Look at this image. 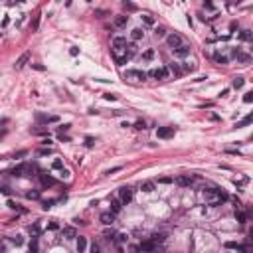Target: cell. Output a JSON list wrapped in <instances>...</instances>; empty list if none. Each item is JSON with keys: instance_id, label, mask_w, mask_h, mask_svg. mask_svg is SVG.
I'll return each instance as SVG.
<instances>
[{"instance_id": "cell-42", "label": "cell", "mask_w": 253, "mask_h": 253, "mask_svg": "<svg viewBox=\"0 0 253 253\" xmlns=\"http://www.w3.org/2000/svg\"><path fill=\"white\" fill-rule=\"evenodd\" d=\"M134 129L142 131V129H147V123H144V121H137V123H134Z\"/></svg>"}, {"instance_id": "cell-48", "label": "cell", "mask_w": 253, "mask_h": 253, "mask_svg": "<svg viewBox=\"0 0 253 253\" xmlns=\"http://www.w3.org/2000/svg\"><path fill=\"white\" fill-rule=\"evenodd\" d=\"M69 127H71V125H61V127H57V131H60V134H63V133L69 131Z\"/></svg>"}, {"instance_id": "cell-57", "label": "cell", "mask_w": 253, "mask_h": 253, "mask_svg": "<svg viewBox=\"0 0 253 253\" xmlns=\"http://www.w3.org/2000/svg\"><path fill=\"white\" fill-rule=\"evenodd\" d=\"M117 237H119L121 243H125V241H127V235H123V233H121V235H117Z\"/></svg>"}, {"instance_id": "cell-14", "label": "cell", "mask_w": 253, "mask_h": 253, "mask_svg": "<svg viewBox=\"0 0 253 253\" xmlns=\"http://www.w3.org/2000/svg\"><path fill=\"white\" fill-rule=\"evenodd\" d=\"M40 182H42V184H44V186H47V188L56 184V180H53V178H52L50 174H46V172H40Z\"/></svg>"}, {"instance_id": "cell-32", "label": "cell", "mask_w": 253, "mask_h": 253, "mask_svg": "<svg viewBox=\"0 0 253 253\" xmlns=\"http://www.w3.org/2000/svg\"><path fill=\"white\" fill-rule=\"evenodd\" d=\"M152 57H154V50H144L142 52V60L144 61H150Z\"/></svg>"}, {"instance_id": "cell-13", "label": "cell", "mask_w": 253, "mask_h": 253, "mask_svg": "<svg viewBox=\"0 0 253 253\" xmlns=\"http://www.w3.org/2000/svg\"><path fill=\"white\" fill-rule=\"evenodd\" d=\"M87 237H83V235H79L77 237V243H75V247H77V253H85V249H87Z\"/></svg>"}, {"instance_id": "cell-29", "label": "cell", "mask_w": 253, "mask_h": 253, "mask_svg": "<svg viewBox=\"0 0 253 253\" xmlns=\"http://www.w3.org/2000/svg\"><path fill=\"white\" fill-rule=\"evenodd\" d=\"M154 36L156 38H166V28L164 26H156V28H154Z\"/></svg>"}, {"instance_id": "cell-25", "label": "cell", "mask_w": 253, "mask_h": 253, "mask_svg": "<svg viewBox=\"0 0 253 253\" xmlns=\"http://www.w3.org/2000/svg\"><path fill=\"white\" fill-rule=\"evenodd\" d=\"M141 190H142V192H152V190H154V182H150V180L141 182Z\"/></svg>"}, {"instance_id": "cell-33", "label": "cell", "mask_w": 253, "mask_h": 253, "mask_svg": "<svg viewBox=\"0 0 253 253\" xmlns=\"http://www.w3.org/2000/svg\"><path fill=\"white\" fill-rule=\"evenodd\" d=\"M26 198H28V200H40V192L38 190H30L28 194H26Z\"/></svg>"}, {"instance_id": "cell-17", "label": "cell", "mask_w": 253, "mask_h": 253, "mask_svg": "<svg viewBox=\"0 0 253 253\" xmlns=\"http://www.w3.org/2000/svg\"><path fill=\"white\" fill-rule=\"evenodd\" d=\"M36 119L40 121V123H46V125H47V123H57V117L56 115H40V113H38Z\"/></svg>"}, {"instance_id": "cell-12", "label": "cell", "mask_w": 253, "mask_h": 253, "mask_svg": "<svg viewBox=\"0 0 253 253\" xmlns=\"http://www.w3.org/2000/svg\"><path fill=\"white\" fill-rule=\"evenodd\" d=\"M176 182V184H178V186H192V182H194V176H178V178H176L174 180Z\"/></svg>"}, {"instance_id": "cell-59", "label": "cell", "mask_w": 253, "mask_h": 253, "mask_svg": "<svg viewBox=\"0 0 253 253\" xmlns=\"http://www.w3.org/2000/svg\"><path fill=\"white\" fill-rule=\"evenodd\" d=\"M204 8H208V10H212V8H214V4H210V2H204Z\"/></svg>"}, {"instance_id": "cell-5", "label": "cell", "mask_w": 253, "mask_h": 253, "mask_svg": "<svg viewBox=\"0 0 253 253\" xmlns=\"http://www.w3.org/2000/svg\"><path fill=\"white\" fill-rule=\"evenodd\" d=\"M133 194H134V190H133L131 186H123V188H119V202L123 204V206H127V204L133 200Z\"/></svg>"}, {"instance_id": "cell-51", "label": "cell", "mask_w": 253, "mask_h": 253, "mask_svg": "<svg viewBox=\"0 0 253 253\" xmlns=\"http://www.w3.org/2000/svg\"><path fill=\"white\" fill-rule=\"evenodd\" d=\"M119 170H123V166H115V168H111V170H107L105 174H115V172H119Z\"/></svg>"}, {"instance_id": "cell-49", "label": "cell", "mask_w": 253, "mask_h": 253, "mask_svg": "<svg viewBox=\"0 0 253 253\" xmlns=\"http://www.w3.org/2000/svg\"><path fill=\"white\" fill-rule=\"evenodd\" d=\"M85 144H87V147H93V144H95V138H93V137H85Z\"/></svg>"}, {"instance_id": "cell-19", "label": "cell", "mask_w": 253, "mask_h": 253, "mask_svg": "<svg viewBox=\"0 0 253 253\" xmlns=\"http://www.w3.org/2000/svg\"><path fill=\"white\" fill-rule=\"evenodd\" d=\"M28 60H30V53H22V56L18 57V60H16V63H14V67L16 69H22L26 63H28Z\"/></svg>"}, {"instance_id": "cell-16", "label": "cell", "mask_w": 253, "mask_h": 253, "mask_svg": "<svg viewBox=\"0 0 253 253\" xmlns=\"http://www.w3.org/2000/svg\"><path fill=\"white\" fill-rule=\"evenodd\" d=\"M137 251H156V243H152L150 239H147V241L141 243V247H138Z\"/></svg>"}, {"instance_id": "cell-24", "label": "cell", "mask_w": 253, "mask_h": 253, "mask_svg": "<svg viewBox=\"0 0 253 253\" xmlns=\"http://www.w3.org/2000/svg\"><path fill=\"white\" fill-rule=\"evenodd\" d=\"M243 83H245V79L241 77V75H237V77H233V81H231V87H233V89H241V87H243Z\"/></svg>"}, {"instance_id": "cell-6", "label": "cell", "mask_w": 253, "mask_h": 253, "mask_svg": "<svg viewBox=\"0 0 253 253\" xmlns=\"http://www.w3.org/2000/svg\"><path fill=\"white\" fill-rule=\"evenodd\" d=\"M231 57L237 60V63H243V66L251 63V56H249V53H245V52H241L239 47H233V50H231Z\"/></svg>"}, {"instance_id": "cell-18", "label": "cell", "mask_w": 253, "mask_h": 253, "mask_svg": "<svg viewBox=\"0 0 253 253\" xmlns=\"http://www.w3.org/2000/svg\"><path fill=\"white\" fill-rule=\"evenodd\" d=\"M142 38H144V30L142 28H134L131 32V42H134V44H137L138 40H142Z\"/></svg>"}, {"instance_id": "cell-31", "label": "cell", "mask_w": 253, "mask_h": 253, "mask_svg": "<svg viewBox=\"0 0 253 253\" xmlns=\"http://www.w3.org/2000/svg\"><path fill=\"white\" fill-rule=\"evenodd\" d=\"M63 235H66V239H73V237H77V235H75V229H73V228H66V229H63Z\"/></svg>"}, {"instance_id": "cell-38", "label": "cell", "mask_w": 253, "mask_h": 253, "mask_svg": "<svg viewBox=\"0 0 253 253\" xmlns=\"http://www.w3.org/2000/svg\"><path fill=\"white\" fill-rule=\"evenodd\" d=\"M174 178H170V176H162V178H158V184H172Z\"/></svg>"}, {"instance_id": "cell-56", "label": "cell", "mask_w": 253, "mask_h": 253, "mask_svg": "<svg viewBox=\"0 0 253 253\" xmlns=\"http://www.w3.org/2000/svg\"><path fill=\"white\" fill-rule=\"evenodd\" d=\"M32 67L38 69V71H44V66H38V63H32Z\"/></svg>"}, {"instance_id": "cell-46", "label": "cell", "mask_w": 253, "mask_h": 253, "mask_svg": "<svg viewBox=\"0 0 253 253\" xmlns=\"http://www.w3.org/2000/svg\"><path fill=\"white\" fill-rule=\"evenodd\" d=\"M38 24H40V16H34V22H32V30H38Z\"/></svg>"}, {"instance_id": "cell-10", "label": "cell", "mask_w": 253, "mask_h": 253, "mask_svg": "<svg viewBox=\"0 0 253 253\" xmlns=\"http://www.w3.org/2000/svg\"><path fill=\"white\" fill-rule=\"evenodd\" d=\"M137 52H138V47L134 42H127V47H125V57L127 60H131V57L137 56Z\"/></svg>"}, {"instance_id": "cell-35", "label": "cell", "mask_w": 253, "mask_h": 253, "mask_svg": "<svg viewBox=\"0 0 253 253\" xmlns=\"http://www.w3.org/2000/svg\"><path fill=\"white\" fill-rule=\"evenodd\" d=\"M150 241H152V243H162V241H164V235H162V233H154L152 237H150Z\"/></svg>"}, {"instance_id": "cell-41", "label": "cell", "mask_w": 253, "mask_h": 253, "mask_svg": "<svg viewBox=\"0 0 253 253\" xmlns=\"http://www.w3.org/2000/svg\"><path fill=\"white\" fill-rule=\"evenodd\" d=\"M115 61H117V66H125V63L129 61L125 56H121V57H115Z\"/></svg>"}, {"instance_id": "cell-55", "label": "cell", "mask_w": 253, "mask_h": 253, "mask_svg": "<svg viewBox=\"0 0 253 253\" xmlns=\"http://www.w3.org/2000/svg\"><path fill=\"white\" fill-rule=\"evenodd\" d=\"M60 176H61V178H67V176H69V170H67V168H61V170H60Z\"/></svg>"}, {"instance_id": "cell-39", "label": "cell", "mask_w": 253, "mask_h": 253, "mask_svg": "<svg viewBox=\"0 0 253 253\" xmlns=\"http://www.w3.org/2000/svg\"><path fill=\"white\" fill-rule=\"evenodd\" d=\"M56 202H57V200H44V202H42V206H44V210H50Z\"/></svg>"}, {"instance_id": "cell-21", "label": "cell", "mask_w": 253, "mask_h": 253, "mask_svg": "<svg viewBox=\"0 0 253 253\" xmlns=\"http://www.w3.org/2000/svg\"><path fill=\"white\" fill-rule=\"evenodd\" d=\"M180 69H182V73H184V71H190V73L196 71V61H192V60H190V61H184Z\"/></svg>"}, {"instance_id": "cell-23", "label": "cell", "mask_w": 253, "mask_h": 253, "mask_svg": "<svg viewBox=\"0 0 253 253\" xmlns=\"http://www.w3.org/2000/svg\"><path fill=\"white\" fill-rule=\"evenodd\" d=\"M127 22H129V16H117L115 18V26L117 28H125Z\"/></svg>"}, {"instance_id": "cell-20", "label": "cell", "mask_w": 253, "mask_h": 253, "mask_svg": "<svg viewBox=\"0 0 253 253\" xmlns=\"http://www.w3.org/2000/svg\"><path fill=\"white\" fill-rule=\"evenodd\" d=\"M113 222H115V214H111V212H105V214H101V224H105V225H111Z\"/></svg>"}, {"instance_id": "cell-52", "label": "cell", "mask_w": 253, "mask_h": 253, "mask_svg": "<svg viewBox=\"0 0 253 253\" xmlns=\"http://www.w3.org/2000/svg\"><path fill=\"white\" fill-rule=\"evenodd\" d=\"M30 133H32V134H44V133H46V129H32Z\"/></svg>"}, {"instance_id": "cell-26", "label": "cell", "mask_w": 253, "mask_h": 253, "mask_svg": "<svg viewBox=\"0 0 253 253\" xmlns=\"http://www.w3.org/2000/svg\"><path fill=\"white\" fill-rule=\"evenodd\" d=\"M141 20H142L147 26H154V22H156V20H154V16H150V14H142Z\"/></svg>"}, {"instance_id": "cell-53", "label": "cell", "mask_w": 253, "mask_h": 253, "mask_svg": "<svg viewBox=\"0 0 253 253\" xmlns=\"http://www.w3.org/2000/svg\"><path fill=\"white\" fill-rule=\"evenodd\" d=\"M57 228H60V224H57V222H50V224H47V229H57Z\"/></svg>"}, {"instance_id": "cell-43", "label": "cell", "mask_w": 253, "mask_h": 253, "mask_svg": "<svg viewBox=\"0 0 253 253\" xmlns=\"http://www.w3.org/2000/svg\"><path fill=\"white\" fill-rule=\"evenodd\" d=\"M52 152H53V150L50 147H47V148H40V156H47V154H52Z\"/></svg>"}, {"instance_id": "cell-28", "label": "cell", "mask_w": 253, "mask_h": 253, "mask_svg": "<svg viewBox=\"0 0 253 253\" xmlns=\"http://www.w3.org/2000/svg\"><path fill=\"white\" fill-rule=\"evenodd\" d=\"M235 219H237L239 224H245L247 222V214L241 212V210H235Z\"/></svg>"}, {"instance_id": "cell-45", "label": "cell", "mask_w": 253, "mask_h": 253, "mask_svg": "<svg viewBox=\"0 0 253 253\" xmlns=\"http://www.w3.org/2000/svg\"><path fill=\"white\" fill-rule=\"evenodd\" d=\"M105 237H107V239H113V237H117V233H115L113 229H107V231H105Z\"/></svg>"}, {"instance_id": "cell-54", "label": "cell", "mask_w": 253, "mask_h": 253, "mask_svg": "<svg viewBox=\"0 0 253 253\" xmlns=\"http://www.w3.org/2000/svg\"><path fill=\"white\" fill-rule=\"evenodd\" d=\"M123 6H125L127 10H137V6H134V4H131V2H123Z\"/></svg>"}, {"instance_id": "cell-58", "label": "cell", "mask_w": 253, "mask_h": 253, "mask_svg": "<svg viewBox=\"0 0 253 253\" xmlns=\"http://www.w3.org/2000/svg\"><path fill=\"white\" fill-rule=\"evenodd\" d=\"M69 53H71V56H77L79 50H77V47H71V50H69Z\"/></svg>"}, {"instance_id": "cell-7", "label": "cell", "mask_w": 253, "mask_h": 253, "mask_svg": "<svg viewBox=\"0 0 253 253\" xmlns=\"http://www.w3.org/2000/svg\"><path fill=\"white\" fill-rule=\"evenodd\" d=\"M30 164H18V166H14L12 170H10V174L12 176H18V178H24V176H30Z\"/></svg>"}, {"instance_id": "cell-44", "label": "cell", "mask_w": 253, "mask_h": 253, "mask_svg": "<svg viewBox=\"0 0 253 253\" xmlns=\"http://www.w3.org/2000/svg\"><path fill=\"white\" fill-rule=\"evenodd\" d=\"M251 101H253V93L249 91V93H245V95H243V103H251Z\"/></svg>"}, {"instance_id": "cell-60", "label": "cell", "mask_w": 253, "mask_h": 253, "mask_svg": "<svg viewBox=\"0 0 253 253\" xmlns=\"http://www.w3.org/2000/svg\"><path fill=\"white\" fill-rule=\"evenodd\" d=\"M4 251V245H0V253H2Z\"/></svg>"}, {"instance_id": "cell-36", "label": "cell", "mask_w": 253, "mask_h": 253, "mask_svg": "<svg viewBox=\"0 0 253 253\" xmlns=\"http://www.w3.org/2000/svg\"><path fill=\"white\" fill-rule=\"evenodd\" d=\"M30 233H32V237H34V235H40V225H38V224L30 225Z\"/></svg>"}, {"instance_id": "cell-30", "label": "cell", "mask_w": 253, "mask_h": 253, "mask_svg": "<svg viewBox=\"0 0 253 253\" xmlns=\"http://www.w3.org/2000/svg\"><path fill=\"white\" fill-rule=\"evenodd\" d=\"M52 168H53V170H61V168H63V160H61V158H53V160H52Z\"/></svg>"}, {"instance_id": "cell-11", "label": "cell", "mask_w": 253, "mask_h": 253, "mask_svg": "<svg viewBox=\"0 0 253 253\" xmlns=\"http://www.w3.org/2000/svg\"><path fill=\"white\" fill-rule=\"evenodd\" d=\"M214 61L219 63V66H228L229 63V56L228 53H222V52H216L214 53Z\"/></svg>"}, {"instance_id": "cell-9", "label": "cell", "mask_w": 253, "mask_h": 253, "mask_svg": "<svg viewBox=\"0 0 253 253\" xmlns=\"http://www.w3.org/2000/svg\"><path fill=\"white\" fill-rule=\"evenodd\" d=\"M174 133H176L174 127H160L156 131V137L158 138H170V137H174Z\"/></svg>"}, {"instance_id": "cell-22", "label": "cell", "mask_w": 253, "mask_h": 253, "mask_svg": "<svg viewBox=\"0 0 253 253\" xmlns=\"http://www.w3.org/2000/svg\"><path fill=\"white\" fill-rule=\"evenodd\" d=\"M40 251V241H38V235H34L30 241V253H38Z\"/></svg>"}, {"instance_id": "cell-3", "label": "cell", "mask_w": 253, "mask_h": 253, "mask_svg": "<svg viewBox=\"0 0 253 253\" xmlns=\"http://www.w3.org/2000/svg\"><path fill=\"white\" fill-rule=\"evenodd\" d=\"M184 44H186V40L178 34V32H170V34H166V46H168L170 50L180 47V46H184Z\"/></svg>"}, {"instance_id": "cell-40", "label": "cell", "mask_w": 253, "mask_h": 253, "mask_svg": "<svg viewBox=\"0 0 253 253\" xmlns=\"http://www.w3.org/2000/svg\"><path fill=\"white\" fill-rule=\"evenodd\" d=\"M89 253H101V247L97 245V243H91L89 245Z\"/></svg>"}, {"instance_id": "cell-27", "label": "cell", "mask_w": 253, "mask_h": 253, "mask_svg": "<svg viewBox=\"0 0 253 253\" xmlns=\"http://www.w3.org/2000/svg\"><path fill=\"white\" fill-rule=\"evenodd\" d=\"M121 206H123V204L119 200H111V214H119L121 212Z\"/></svg>"}, {"instance_id": "cell-47", "label": "cell", "mask_w": 253, "mask_h": 253, "mask_svg": "<svg viewBox=\"0 0 253 253\" xmlns=\"http://www.w3.org/2000/svg\"><path fill=\"white\" fill-rule=\"evenodd\" d=\"M249 123H251V117H245L243 121H239V123H237V127H245V125H249Z\"/></svg>"}, {"instance_id": "cell-1", "label": "cell", "mask_w": 253, "mask_h": 253, "mask_svg": "<svg viewBox=\"0 0 253 253\" xmlns=\"http://www.w3.org/2000/svg\"><path fill=\"white\" fill-rule=\"evenodd\" d=\"M147 79V71H141V69H127L125 71V81L129 83H141Z\"/></svg>"}, {"instance_id": "cell-8", "label": "cell", "mask_w": 253, "mask_h": 253, "mask_svg": "<svg viewBox=\"0 0 253 253\" xmlns=\"http://www.w3.org/2000/svg\"><path fill=\"white\" fill-rule=\"evenodd\" d=\"M172 53H174V57H180V60H184V57L190 56V46L184 44V46H180V47H174V50H172Z\"/></svg>"}, {"instance_id": "cell-2", "label": "cell", "mask_w": 253, "mask_h": 253, "mask_svg": "<svg viewBox=\"0 0 253 253\" xmlns=\"http://www.w3.org/2000/svg\"><path fill=\"white\" fill-rule=\"evenodd\" d=\"M113 56L115 57H121V52H123V56H125V47H127V38H123V36H115L113 38Z\"/></svg>"}, {"instance_id": "cell-4", "label": "cell", "mask_w": 253, "mask_h": 253, "mask_svg": "<svg viewBox=\"0 0 253 253\" xmlns=\"http://www.w3.org/2000/svg\"><path fill=\"white\" fill-rule=\"evenodd\" d=\"M147 77L156 79V81H164V79H168V69L166 67H152L150 71H147Z\"/></svg>"}, {"instance_id": "cell-15", "label": "cell", "mask_w": 253, "mask_h": 253, "mask_svg": "<svg viewBox=\"0 0 253 253\" xmlns=\"http://www.w3.org/2000/svg\"><path fill=\"white\" fill-rule=\"evenodd\" d=\"M166 69H168V73H172L174 77H180V75H182V69H180V66H178V63H174V61H172V63H168V66H166Z\"/></svg>"}, {"instance_id": "cell-37", "label": "cell", "mask_w": 253, "mask_h": 253, "mask_svg": "<svg viewBox=\"0 0 253 253\" xmlns=\"http://www.w3.org/2000/svg\"><path fill=\"white\" fill-rule=\"evenodd\" d=\"M239 38H241V40H251V32L249 30H241L239 32Z\"/></svg>"}, {"instance_id": "cell-34", "label": "cell", "mask_w": 253, "mask_h": 253, "mask_svg": "<svg viewBox=\"0 0 253 253\" xmlns=\"http://www.w3.org/2000/svg\"><path fill=\"white\" fill-rule=\"evenodd\" d=\"M10 241H12L14 245H22V243H24V237H22V235H12Z\"/></svg>"}, {"instance_id": "cell-50", "label": "cell", "mask_w": 253, "mask_h": 253, "mask_svg": "<svg viewBox=\"0 0 253 253\" xmlns=\"http://www.w3.org/2000/svg\"><path fill=\"white\" fill-rule=\"evenodd\" d=\"M103 97H105L107 101H115V99H117V95H115V93H105Z\"/></svg>"}]
</instances>
